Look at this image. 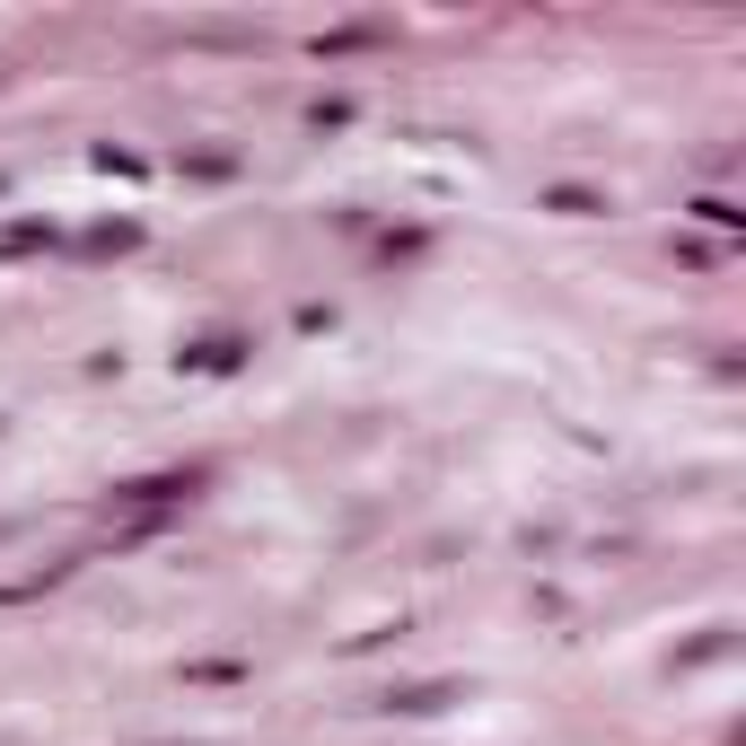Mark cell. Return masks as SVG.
Here are the masks:
<instances>
[{
  "instance_id": "cell-1",
  "label": "cell",
  "mask_w": 746,
  "mask_h": 746,
  "mask_svg": "<svg viewBox=\"0 0 746 746\" xmlns=\"http://www.w3.org/2000/svg\"><path fill=\"white\" fill-rule=\"evenodd\" d=\"M194 483H202V475H150V483H132L124 501H176V492H194Z\"/></svg>"
}]
</instances>
